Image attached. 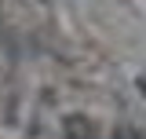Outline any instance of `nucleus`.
<instances>
[{"instance_id":"1","label":"nucleus","mask_w":146,"mask_h":139,"mask_svg":"<svg viewBox=\"0 0 146 139\" xmlns=\"http://www.w3.org/2000/svg\"><path fill=\"white\" fill-rule=\"evenodd\" d=\"M66 139H91V128L84 117H70L66 121Z\"/></svg>"}]
</instances>
